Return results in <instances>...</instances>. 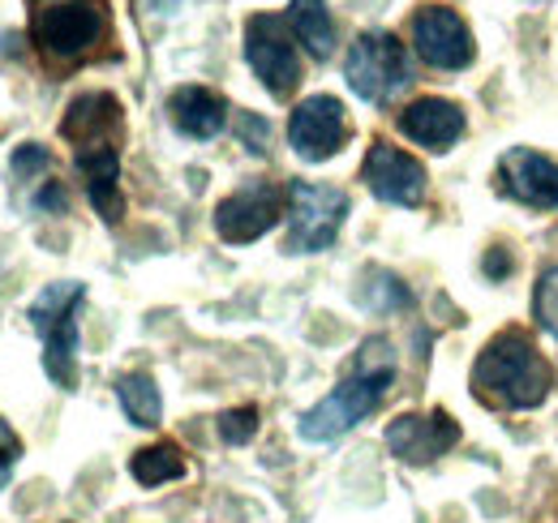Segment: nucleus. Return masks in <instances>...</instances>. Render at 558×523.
<instances>
[{
    "label": "nucleus",
    "instance_id": "11",
    "mask_svg": "<svg viewBox=\"0 0 558 523\" xmlns=\"http://www.w3.org/2000/svg\"><path fill=\"white\" fill-rule=\"evenodd\" d=\"M413 48L429 69H469L477 57L469 22L447 4H421L413 13Z\"/></svg>",
    "mask_w": 558,
    "mask_h": 523
},
{
    "label": "nucleus",
    "instance_id": "10",
    "mask_svg": "<svg viewBox=\"0 0 558 523\" xmlns=\"http://www.w3.org/2000/svg\"><path fill=\"white\" fill-rule=\"evenodd\" d=\"M349 142V112L336 95H310L288 117V146L305 163H327Z\"/></svg>",
    "mask_w": 558,
    "mask_h": 523
},
{
    "label": "nucleus",
    "instance_id": "9",
    "mask_svg": "<svg viewBox=\"0 0 558 523\" xmlns=\"http://www.w3.org/2000/svg\"><path fill=\"white\" fill-rule=\"evenodd\" d=\"M283 215H288V190L276 181H250L215 206V232L228 245H254Z\"/></svg>",
    "mask_w": 558,
    "mask_h": 523
},
{
    "label": "nucleus",
    "instance_id": "18",
    "mask_svg": "<svg viewBox=\"0 0 558 523\" xmlns=\"http://www.w3.org/2000/svg\"><path fill=\"white\" fill-rule=\"evenodd\" d=\"M352 301L369 314H400V309H413V292L400 275L383 270V266H369L361 275V288L352 292Z\"/></svg>",
    "mask_w": 558,
    "mask_h": 523
},
{
    "label": "nucleus",
    "instance_id": "13",
    "mask_svg": "<svg viewBox=\"0 0 558 523\" xmlns=\"http://www.w3.org/2000/svg\"><path fill=\"white\" fill-rule=\"evenodd\" d=\"M460 442V425L451 421V412L434 408V412H404L387 425V451L400 463H434Z\"/></svg>",
    "mask_w": 558,
    "mask_h": 523
},
{
    "label": "nucleus",
    "instance_id": "8",
    "mask_svg": "<svg viewBox=\"0 0 558 523\" xmlns=\"http://www.w3.org/2000/svg\"><path fill=\"white\" fill-rule=\"evenodd\" d=\"M245 61L254 77L267 86L271 99H292L301 86V57L288 31V17L279 13H254L245 22Z\"/></svg>",
    "mask_w": 558,
    "mask_h": 523
},
{
    "label": "nucleus",
    "instance_id": "26",
    "mask_svg": "<svg viewBox=\"0 0 558 523\" xmlns=\"http://www.w3.org/2000/svg\"><path fill=\"white\" fill-rule=\"evenodd\" d=\"M511 266H515V262H511V254H507L502 245H494V250L486 254V275H489V279H502V275H511Z\"/></svg>",
    "mask_w": 558,
    "mask_h": 523
},
{
    "label": "nucleus",
    "instance_id": "23",
    "mask_svg": "<svg viewBox=\"0 0 558 523\" xmlns=\"http://www.w3.org/2000/svg\"><path fill=\"white\" fill-rule=\"evenodd\" d=\"M533 314H537V323L558 339V262L555 266H546V270H542V279H537Z\"/></svg>",
    "mask_w": 558,
    "mask_h": 523
},
{
    "label": "nucleus",
    "instance_id": "17",
    "mask_svg": "<svg viewBox=\"0 0 558 523\" xmlns=\"http://www.w3.org/2000/svg\"><path fill=\"white\" fill-rule=\"evenodd\" d=\"M288 26L310 48L314 61H327L336 52V22L327 0H288Z\"/></svg>",
    "mask_w": 558,
    "mask_h": 523
},
{
    "label": "nucleus",
    "instance_id": "15",
    "mask_svg": "<svg viewBox=\"0 0 558 523\" xmlns=\"http://www.w3.org/2000/svg\"><path fill=\"white\" fill-rule=\"evenodd\" d=\"M400 133H404L409 142L425 146V150L442 155V150H451V146L464 137V108L451 104V99H438V95L413 99V104L400 112Z\"/></svg>",
    "mask_w": 558,
    "mask_h": 523
},
{
    "label": "nucleus",
    "instance_id": "1",
    "mask_svg": "<svg viewBox=\"0 0 558 523\" xmlns=\"http://www.w3.org/2000/svg\"><path fill=\"white\" fill-rule=\"evenodd\" d=\"M61 137L73 146V163L82 172V185L90 206L104 223H117L125 215L121 197V137H125V108L112 90H82L73 95Z\"/></svg>",
    "mask_w": 558,
    "mask_h": 523
},
{
    "label": "nucleus",
    "instance_id": "21",
    "mask_svg": "<svg viewBox=\"0 0 558 523\" xmlns=\"http://www.w3.org/2000/svg\"><path fill=\"white\" fill-rule=\"evenodd\" d=\"M9 177H13L22 190H35L39 181L52 177V150L39 146V142H22V146L13 150V159H9Z\"/></svg>",
    "mask_w": 558,
    "mask_h": 523
},
{
    "label": "nucleus",
    "instance_id": "6",
    "mask_svg": "<svg viewBox=\"0 0 558 523\" xmlns=\"http://www.w3.org/2000/svg\"><path fill=\"white\" fill-rule=\"evenodd\" d=\"M344 77L356 99L383 108L413 82V69H409L404 44L391 31H365L352 39L349 57H344Z\"/></svg>",
    "mask_w": 558,
    "mask_h": 523
},
{
    "label": "nucleus",
    "instance_id": "7",
    "mask_svg": "<svg viewBox=\"0 0 558 523\" xmlns=\"http://www.w3.org/2000/svg\"><path fill=\"white\" fill-rule=\"evenodd\" d=\"M349 194L336 185L292 181L288 185V254H323L336 245L344 219H349Z\"/></svg>",
    "mask_w": 558,
    "mask_h": 523
},
{
    "label": "nucleus",
    "instance_id": "14",
    "mask_svg": "<svg viewBox=\"0 0 558 523\" xmlns=\"http://www.w3.org/2000/svg\"><path fill=\"white\" fill-rule=\"evenodd\" d=\"M498 194L515 197L524 206L550 210L558 206V163L533 146H511L498 159Z\"/></svg>",
    "mask_w": 558,
    "mask_h": 523
},
{
    "label": "nucleus",
    "instance_id": "25",
    "mask_svg": "<svg viewBox=\"0 0 558 523\" xmlns=\"http://www.w3.org/2000/svg\"><path fill=\"white\" fill-rule=\"evenodd\" d=\"M22 459V438L13 434V425L0 416V472H13Z\"/></svg>",
    "mask_w": 558,
    "mask_h": 523
},
{
    "label": "nucleus",
    "instance_id": "12",
    "mask_svg": "<svg viewBox=\"0 0 558 523\" xmlns=\"http://www.w3.org/2000/svg\"><path fill=\"white\" fill-rule=\"evenodd\" d=\"M361 181H365V190L378 197V202H387V206H409V210L425 202V185H429V181H425V163L413 159L409 150L383 142V137L365 150Z\"/></svg>",
    "mask_w": 558,
    "mask_h": 523
},
{
    "label": "nucleus",
    "instance_id": "22",
    "mask_svg": "<svg viewBox=\"0 0 558 523\" xmlns=\"http://www.w3.org/2000/svg\"><path fill=\"white\" fill-rule=\"evenodd\" d=\"M254 434H258V408H254V403L228 408V412L219 416V438H223L228 447H245V442H254Z\"/></svg>",
    "mask_w": 558,
    "mask_h": 523
},
{
    "label": "nucleus",
    "instance_id": "3",
    "mask_svg": "<svg viewBox=\"0 0 558 523\" xmlns=\"http://www.w3.org/2000/svg\"><path fill=\"white\" fill-rule=\"evenodd\" d=\"M473 391L489 408L529 412L555 391V369L524 330L494 335L473 361Z\"/></svg>",
    "mask_w": 558,
    "mask_h": 523
},
{
    "label": "nucleus",
    "instance_id": "27",
    "mask_svg": "<svg viewBox=\"0 0 558 523\" xmlns=\"http://www.w3.org/2000/svg\"><path fill=\"white\" fill-rule=\"evenodd\" d=\"M9 476H13V472H0V489H4V485H9Z\"/></svg>",
    "mask_w": 558,
    "mask_h": 523
},
{
    "label": "nucleus",
    "instance_id": "5",
    "mask_svg": "<svg viewBox=\"0 0 558 523\" xmlns=\"http://www.w3.org/2000/svg\"><path fill=\"white\" fill-rule=\"evenodd\" d=\"M82 301H86V283L61 279V283H48L26 309L31 330L44 343V374L61 391L77 387V309H82Z\"/></svg>",
    "mask_w": 558,
    "mask_h": 523
},
{
    "label": "nucleus",
    "instance_id": "24",
    "mask_svg": "<svg viewBox=\"0 0 558 523\" xmlns=\"http://www.w3.org/2000/svg\"><path fill=\"white\" fill-rule=\"evenodd\" d=\"M236 130H241V142H245L250 155H267V137H271L267 121H258L254 112H241L236 117Z\"/></svg>",
    "mask_w": 558,
    "mask_h": 523
},
{
    "label": "nucleus",
    "instance_id": "2",
    "mask_svg": "<svg viewBox=\"0 0 558 523\" xmlns=\"http://www.w3.org/2000/svg\"><path fill=\"white\" fill-rule=\"evenodd\" d=\"M391 382H396L391 339L387 335H369L356 348V361H352L349 374L340 378V387L296 416V434L305 442H336V438H344L369 412H378V403L387 399Z\"/></svg>",
    "mask_w": 558,
    "mask_h": 523
},
{
    "label": "nucleus",
    "instance_id": "16",
    "mask_svg": "<svg viewBox=\"0 0 558 523\" xmlns=\"http://www.w3.org/2000/svg\"><path fill=\"white\" fill-rule=\"evenodd\" d=\"M168 121L177 133L207 142V137H219L228 125V104L207 86H177L168 95Z\"/></svg>",
    "mask_w": 558,
    "mask_h": 523
},
{
    "label": "nucleus",
    "instance_id": "20",
    "mask_svg": "<svg viewBox=\"0 0 558 523\" xmlns=\"http://www.w3.org/2000/svg\"><path fill=\"white\" fill-rule=\"evenodd\" d=\"M130 476L155 489V485H168V481H181L185 476V455L177 442H155V447H142L130 459Z\"/></svg>",
    "mask_w": 558,
    "mask_h": 523
},
{
    "label": "nucleus",
    "instance_id": "19",
    "mask_svg": "<svg viewBox=\"0 0 558 523\" xmlns=\"http://www.w3.org/2000/svg\"><path fill=\"white\" fill-rule=\"evenodd\" d=\"M117 399L125 408V416L138 425V429H155L163 421V399L150 374H121L117 378Z\"/></svg>",
    "mask_w": 558,
    "mask_h": 523
},
{
    "label": "nucleus",
    "instance_id": "4",
    "mask_svg": "<svg viewBox=\"0 0 558 523\" xmlns=\"http://www.w3.org/2000/svg\"><path fill=\"white\" fill-rule=\"evenodd\" d=\"M26 35L44 65L73 69L104 52L112 39L108 0H31Z\"/></svg>",
    "mask_w": 558,
    "mask_h": 523
}]
</instances>
